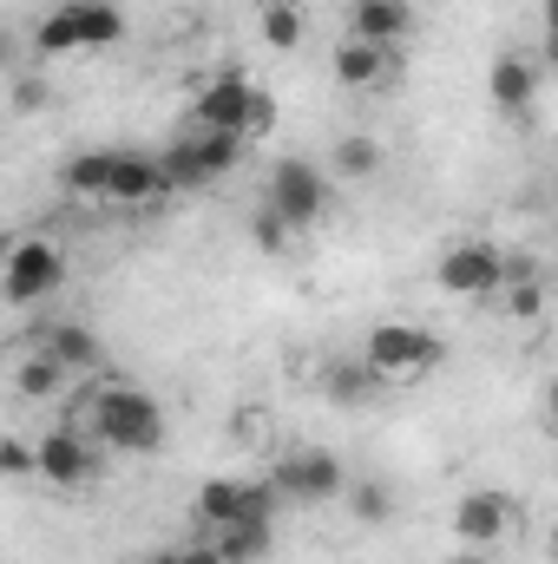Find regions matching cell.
I'll return each mask as SVG.
<instances>
[{"label": "cell", "mask_w": 558, "mask_h": 564, "mask_svg": "<svg viewBox=\"0 0 558 564\" xmlns=\"http://www.w3.org/2000/svg\"><path fill=\"white\" fill-rule=\"evenodd\" d=\"M66 191L93 204H151L171 184H164V164L144 151H79L66 164Z\"/></svg>", "instance_id": "1"}, {"label": "cell", "mask_w": 558, "mask_h": 564, "mask_svg": "<svg viewBox=\"0 0 558 564\" xmlns=\"http://www.w3.org/2000/svg\"><path fill=\"white\" fill-rule=\"evenodd\" d=\"M86 421H93V440H106L112 453H158L164 433H171L164 408L139 388H126V381H99L93 401H86Z\"/></svg>", "instance_id": "2"}, {"label": "cell", "mask_w": 558, "mask_h": 564, "mask_svg": "<svg viewBox=\"0 0 558 564\" xmlns=\"http://www.w3.org/2000/svg\"><path fill=\"white\" fill-rule=\"evenodd\" d=\"M362 355L382 368V381H415V375H433L440 368V335L433 328H420V322H375L368 328V341H362Z\"/></svg>", "instance_id": "3"}, {"label": "cell", "mask_w": 558, "mask_h": 564, "mask_svg": "<svg viewBox=\"0 0 558 564\" xmlns=\"http://www.w3.org/2000/svg\"><path fill=\"white\" fill-rule=\"evenodd\" d=\"M60 282H66V250H60L53 237H20V243L7 250L0 295H7L13 308H26V302H46Z\"/></svg>", "instance_id": "4"}, {"label": "cell", "mask_w": 558, "mask_h": 564, "mask_svg": "<svg viewBox=\"0 0 558 564\" xmlns=\"http://www.w3.org/2000/svg\"><path fill=\"white\" fill-rule=\"evenodd\" d=\"M329 204H335V184H329V171H315L309 158H282L277 171H270V210H282L296 230L322 224Z\"/></svg>", "instance_id": "5"}, {"label": "cell", "mask_w": 558, "mask_h": 564, "mask_svg": "<svg viewBox=\"0 0 558 564\" xmlns=\"http://www.w3.org/2000/svg\"><path fill=\"white\" fill-rule=\"evenodd\" d=\"M270 479H277L282 499H302V506H322V499H342V492H348V473H342V459H335L329 446H296V453H282L277 466H270Z\"/></svg>", "instance_id": "6"}, {"label": "cell", "mask_w": 558, "mask_h": 564, "mask_svg": "<svg viewBox=\"0 0 558 564\" xmlns=\"http://www.w3.org/2000/svg\"><path fill=\"white\" fill-rule=\"evenodd\" d=\"M250 99H257V86L237 66H217L204 79L197 106H191V126L197 132H224V139H250Z\"/></svg>", "instance_id": "7"}, {"label": "cell", "mask_w": 558, "mask_h": 564, "mask_svg": "<svg viewBox=\"0 0 558 564\" xmlns=\"http://www.w3.org/2000/svg\"><path fill=\"white\" fill-rule=\"evenodd\" d=\"M237 151L244 139H224V132H191V139H178L158 164H164V184L171 191H197V184H217L230 164H237Z\"/></svg>", "instance_id": "8"}, {"label": "cell", "mask_w": 558, "mask_h": 564, "mask_svg": "<svg viewBox=\"0 0 558 564\" xmlns=\"http://www.w3.org/2000/svg\"><path fill=\"white\" fill-rule=\"evenodd\" d=\"M506 276H513V263L493 250V243H453L440 263H433V282L447 289V295H500L506 289Z\"/></svg>", "instance_id": "9"}, {"label": "cell", "mask_w": 558, "mask_h": 564, "mask_svg": "<svg viewBox=\"0 0 558 564\" xmlns=\"http://www.w3.org/2000/svg\"><path fill=\"white\" fill-rule=\"evenodd\" d=\"M93 473H99V453H93V440H86V433L53 426V433L40 440V479H46L53 492H73V486H86Z\"/></svg>", "instance_id": "10"}, {"label": "cell", "mask_w": 558, "mask_h": 564, "mask_svg": "<svg viewBox=\"0 0 558 564\" xmlns=\"http://www.w3.org/2000/svg\"><path fill=\"white\" fill-rule=\"evenodd\" d=\"M506 499L493 492V486H480V492H460L453 499V539L460 545H473V552H486V545H500V532H506Z\"/></svg>", "instance_id": "11"}, {"label": "cell", "mask_w": 558, "mask_h": 564, "mask_svg": "<svg viewBox=\"0 0 558 564\" xmlns=\"http://www.w3.org/2000/svg\"><path fill=\"white\" fill-rule=\"evenodd\" d=\"M486 93H493V106L500 112H533V99H539V66L526 59V53H500L493 66H486Z\"/></svg>", "instance_id": "12"}, {"label": "cell", "mask_w": 558, "mask_h": 564, "mask_svg": "<svg viewBox=\"0 0 558 564\" xmlns=\"http://www.w3.org/2000/svg\"><path fill=\"white\" fill-rule=\"evenodd\" d=\"M40 348H46L53 361H66L73 375H99V368H106V348H99V335H93L86 322H46V328H40Z\"/></svg>", "instance_id": "13"}, {"label": "cell", "mask_w": 558, "mask_h": 564, "mask_svg": "<svg viewBox=\"0 0 558 564\" xmlns=\"http://www.w3.org/2000/svg\"><path fill=\"white\" fill-rule=\"evenodd\" d=\"M408 26H415L408 0H355L348 13V40H375V46H395Z\"/></svg>", "instance_id": "14"}, {"label": "cell", "mask_w": 558, "mask_h": 564, "mask_svg": "<svg viewBox=\"0 0 558 564\" xmlns=\"http://www.w3.org/2000/svg\"><path fill=\"white\" fill-rule=\"evenodd\" d=\"M322 388H329V401L362 408V401H375V394H382V368H375L368 355H348V361H329Z\"/></svg>", "instance_id": "15"}, {"label": "cell", "mask_w": 558, "mask_h": 564, "mask_svg": "<svg viewBox=\"0 0 558 564\" xmlns=\"http://www.w3.org/2000/svg\"><path fill=\"white\" fill-rule=\"evenodd\" d=\"M33 46H40V59H60V53H79L86 46V33H79V0H60L40 26H33Z\"/></svg>", "instance_id": "16"}, {"label": "cell", "mask_w": 558, "mask_h": 564, "mask_svg": "<svg viewBox=\"0 0 558 564\" xmlns=\"http://www.w3.org/2000/svg\"><path fill=\"white\" fill-rule=\"evenodd\" d=\"M335 79H342V86H375V79H388V46H375V40H342V46H335Z\"/></svg>", "instance_id": "17"}, {"label": "cell", "mask_w": 558, "mask_h": 564, "mask_svg": "<svg viewBox=\"0 0 558 564\" xmlns=\"http://www.w3.org/2000/svg\"><path fill=\"white\" fill-rule=\"evenodd\" d=\"M66 381H73V368H66V361H53L46 348H33V355L13 368V388H20V401H53Z\"/></svg>", "instance_id": "18"}, {"label": "cell", "mask_w": 558, "mask_h": 564, "mask_svg": "<svg viewBox=\"0 0 558 564\" xmlns=\"http://www.w3.org/2000/svg\"><path fill=\"white\" fill-rule=\"evenodd\" d=\"M270 532H277V525H264V519H237V525H224V532H211V539H217V552L230 564H264L270 558Z\"/></svg>", "instance_id": "19"}, {"label": "cell", "mask_w": 558, "mask_h": 564, "mask_svg": "<svg viewBox=\"0 0 558 564\" xmlns=\"http://www.w3.org/2000/svg\"><path fill=\"white\" fill-rule=\"evenodd\" d=\"M197 519H204L211 532L237 525V519H244V479H204V486H197Z\"/></svg>", "instance_id": "20"}, {"label": "cell", "mask_w": 558, "mask_h": 564, "mask_svg": "<svg viewBox=\"0 0 558 564\" xmlns=\"http://www.w3.org/2000/svg\"><path fill=\"white\" fill-rule=\"evenodd\" d=\"M79 33H86V46H119L126 40V7L119 0H79Z\"/></svg>", "instance_id": "21"}, {"label": "cell", "mask_w": 558, "mask_h": 564, "mask_svg": "<svg viewBox=\"0 0 558 564\" xmlns=\"http://www.w3.org/2000/svg\"><path fill=\"white\" fill-rule=\"evenodd\" d=\"M329 164H335V177H375L382 171V144L368 139V132H348V139L335 144Z\"/></svg>", "instance_id": "22"}, {"label": "cell", "mask_w": 558, "mask_h": 564, "mask_svg": "<svg viewBox=\"0 0 558 564\" xmlns=\"http://www.w3.org/2000/svg\"><path fill=\"white\" fill-rule=\"evenodd\" d=\"M500 295H506V315H513V322H539V315H546V282L533 276V270H513Z\"/></svg>", "instance_id": "23"}, {"label": "cell", "mask_w": 558, "mask_h": 564, "mask_svg": "<svg viewBox=\"0 0 558 564\" xmlns=\"http://www.w3.org/2000/svg\"><path fill=\"white\" fill-rule=\"evenodd\" d=\"M342 499H348L355 525H388V519H395V492H388L382 479H362V486H348Z\"/></svg>", "instance_id": "24"}, {"label": "cell", "mask_w": 558, "mask_h": 564, "mask_svg": "<svg viewBox=\"0 0 558 564\" xmlns=\"http://www.w3.org/2000/svg\"><path fill=\"white\" fill-rule=\"evenodd\" d=\"M264 46H277V53H289L296 40H302V7L296 0H264Z\"/></svg>", "instance_id": "25"}, {"label": "cell", "mask_w": 558, "mask_h": 564, "mask_svg": "<svg viewBox=\"0 0 558 564\" xmlns=\"http://www.w3.org/2000/svg\"><path fill=\"white\" fill-rule=\"evenodd\" d=\"M250 237H257V250H270V257H277L282 243H289V237H296V224H289V217H282V210H270V204H264V210H257V217H250Z\"/></svg>", "instance_id": "26"}, {"label": "cell", "mask_w": 558, "mask_h": 564, "mask_svg": "<svg viewBox=\"0 0 558 564\" xmlns=\"http://www.w3.org/2000/svg\"><path fill=\"white\" fill-rule=\"evenodd\" d=\"M0 473H7V479L40 473V446H26V440H0Z\"/></svg>", "instance_id": "27"}, {"label": "cell", "mask_w": 558, "mask_h": 564, "mask_svg": "<svg viewBox=\"0 0 558 564\" xmlns=\"http://www.w3.org/2000/svg\"><path fill=\"white\" fill-rule=\"evenodd\" d=\"M277 132V99L257 86V99H250V139H270Z\"/></svg>", "instance_id": "28"}, {"label": "cell", "mask_w": 558, "mask_h": 564, "mask_svg": "<svg viewBox=\"0 0 558 564\" xmlns=\"http://www.w3.org/2000/svg\"><path fill=\"white\" fill-rule=\"evenodd\" d=\"M184 564H230L217 552V539H204V545H184Z\"/></svg>", "instance_id": "29"}, {"label": "cell", "mask_w": 558, "mask_h": 564, "mask_svg": "<svg viewBox=\"0 0 558 564\" xmlns=\"http://www.w3.org/2000/svg\"><path fill=\"white\" fill-rule=\"evenodd\" d=\"M144 564H184V545L178 552H144Z\"/></svg>", "instance_id": "30"}, {"label": "cell", "mask_w": 558, "mask_h": 564, "mask_svg": "<svg viewBox=\"0 0 558 564\" xmlns=\"http://www.w3.org/2000/svg\"><path fill=\"white\" fill-rule=\"evenodd\" d=\"M546 414H552V426H558V375L546 381Z\"/></svg>", "instance_id": "31"}, {"label": "cell", "mask_w": 558, "mask_h": 564, "mask_svg": "<svg viewBox=\"0 0 558 564\" xmlns=\"http://www.w3.org/2000/svg\"><path fill=\"white\" fill-rule=\"evenodd\" d=\"M546 73H558V33H546Z\"/></svg>", "instance_id": "32"}, {"label": "cell", "mask_w": 558, "mask_h": 564, "mask_svg": "<svg viewBox=\"0 0 558 564\" xmlns=\"http://www.w3.org/2000/svg\"><path fill=\"white\" fill-rule=\"evenodd\" d=\"M447 564H486V558H480L473 545H460V552H453V558H447Z\"/></svg>", "instance_id": "33"}, {"label": "cell", "mask_w": 558, "mask_h": 564, "mask_svg": "<svg viewBox=\"0 0 558 564\" xmlns=\"http://www.w3.org/2000/svg\"><path fill=\"white\" fill-rule=\"evenodd\" d=\"M546 33H558V0H546Z\"/></svg>", "instance_id": "34"}, {"label": "cell", "mask_w": 558, "mask_h": 564, "mask_svg": "<svg viewBox=\"0 0 558 564\" xmlns=\"http://www.w3.org/2000/svg\"><path fill=\"white\" fill-rule=\"evenodd\" d=\"M552 552H558V519H552Z\"/></svg>", "instance_id": "35"}]
</instances>
